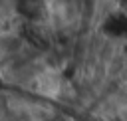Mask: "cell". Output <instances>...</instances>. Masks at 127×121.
Returning <instances> with one entry per match:
<instances>
[{"mask_svg": "<svg viewBox=\"0 0 127 121\" xmlns=\"http://www.w3.org/2000/svg\"><path fill=\"white\" fill-rule=\"evenodd\" d=\"M18 8L24 16L38 18L42 14V0H18Z\"/></svg>", "mask_w": 127, "mask_h": 121, "instance_id": "obj_1", "label": "cell"}]
</instances>
